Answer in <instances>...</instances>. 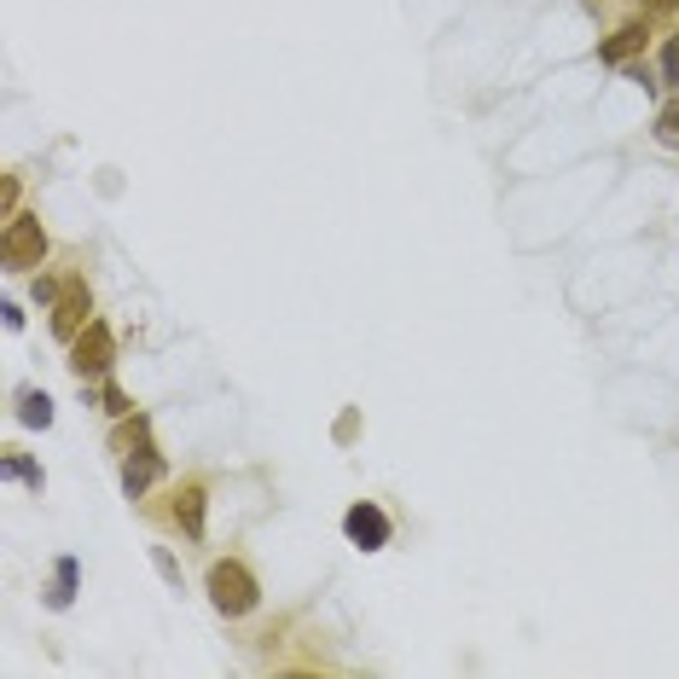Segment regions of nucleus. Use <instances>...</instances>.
<instances>
[{
	"label": "nucleus",
	"instance_id": "nucleus-7",
	"mask_svg": "<svg viewBox=\"0 0 679 679\" xmlns=\"http://www.w3.org/2000/svg\"><path fill=\"white\" fill-rule=\"evenodd\" d=\"M639 47H644V24H621L616 36L599 47V59H604V64H627V59L639 53Z\"/></svg>",
	"mask_w": 679,
	"mask_h": 679
},
{
	"label": "nucleus",
	"instance_id": "nucleus-13",
	"mask_svg": "<svg viewBox=\"0 0 679 679\" xmlns=\"http://www.w3.org/2000/svg\"><path fill=\"white\" fill-rule=\"evenodd\" d=\"M662 81L679 88V36H668V47H662Z\"/></svg>",
	"mask_w": 679,
	"mask_h": 679
},
{
	"label": "nucleus",
	"instance_id": "nucleus-15",
	"mask_svg": "<svg viewBox=\"0 0 679 679\" xmlns=\"http://www.w3.org/2000/svg\"><path fill=\"white\" fill-rule=\"evenodd\" d=\"M158 569H163V581L180 587V569H175V557H168V552H158Z\"/></svg>",
	"mask_w": 679,
	"mask_h": 679
},
{
	"label": "nucleus",
	"instance_id": "nucleus-4",
	"mask_svg": "<svg viewBox=\"0 0 679 679\" xmlns=\"http://www.w3.org/2000/svg\"><path fill=\"white\" fill-rule=\"evenodd\" d=\"M88 314H93L88 285H81V279H64V285H59V302H53V331H59V337H81V331L93 326Z\"/></svg>",
	"mask_w": 679,
	"mask_h": 679
},
{
	"label": "nucleus",
	"instance_id": "nucleus-16",
	"mask_svg": "<svg viewBox=\"0 0 679 679\" xmlns=\"http://www.w3.org/2000/svg\"><path fill=\"white\" fill-rule=\"evenodd\" d=\"M644 7H651V12H674L679 0H644Z\"/></svg>",
	"mask_w": 679,
	"mask_h": 679
},
{
	"label": "nucleus",
	"instance_id": "nucleus-2",
	"mask_svg": "<svg viewBox=\"0 0 679 679\" xmlns=\"http://www.w3.org/2000/svg\"><path fill=\"white\" fill-rule=\"evenodd\" d=\"M71 372H76V378H105V372H111V326H105V319H93V326L76 337Z\"/></svg>",
	"mask_w": 679,
	"mask_h": 679
},
{
	"label": "nucleus",
	"instance_id": "nucleus-1",
	"mask_svg": "<svg viewBox=\"0 0 679 679\" xmlns=\"http://www.w3.org/2000/svg\"><path fill=\"white\" fill-rule=\"evenodd\" d=\"M210 599H215L221 616H250L256 599H262V587H256V575H250L239 557H227V564L210 569Z\"/></svg>",
	"mask_w": 679,
	"mask_h": 679
},
{
	"label": "nucleus",
	"instance_id": "nucleus-9",
	"mask_svg": "<svg viewBox=\"0 0 679 679\" xmlns=\"http://www.w3.org/2000/svg\"><path fill=\"white\" fill-rule=\"evenodd\" d=\"M76 557H59V569H53V592H47V604L53 609H71V599H76Z\"/></svg>",
	"mask_w": 679,
	"mask_h": 679
},
{
	"label": "nucleus",
	"instance_id": "nucleus-10",
	"mask_svg": "<svg viewBox=\"0 0 679 679\" xmlns=\"http://www.w3.org/2000/svg\"><path fill=\"white\" fill-rule=\"evenodd\" d=\"M18 418L29 424V430H47V424H53V401H47L41 389H24V395H18Z\"/></svg>",
	"mask_w": 679,
	"mask_h": 679
},
{
	"label": "nucleus",
	"instance_id": "nucleus-5",
	"mask_svg": "<svg viewBox=\"0 0 679 679\" xmlns=\"http://www.w3.org/2000/svg\"><path fill=\"white\" fill-rule=\"evenodd\" d=\"M343 535H349L361 552H378V546H389V517H383L372 500H361V505H349V517H343Z\"/></svg>",
	"mask_w": 679,
	"mask_h": 679
},
{
	"label": "nucleus",
	"instance_id": "nucleus-6",
	"mask_svg": "<svg viewBox=\"0 0 679 679\" xmlns=\"http://www.w3.org/2000/svg\"><path fill=\"white\" fill-rule=\"evenodd\" d=\"M158 477H163V460L146 448V441H140V453H134V460L123 465V494H128V500H140V494H146V488L158 482Z\"/></svg>",
	"mask_w": 679,
	"mask_h": 679
},
{
	"label": "nucleus",
	"instance_id": "nucleus-12",
	"mask_svg": "<svg viewBox=\"0 0 679 679\" xmlns=\"http://www.w3.org/2000/svg\"><path fill=\"white\" fill-rule=\"evenodd\" d=\"M7 477H12V482H29V488H36V494H41V470L29 465L24 453H7Z\"/></svg>",
	"mask_w": 679,
	"mask_h": 679
},
{
	"label": "nucleus",
	"instance_id": "nucleus-8",
	"mask_svg": "<svg viewBox=\"0 0 679 679\" xmlns=\"http://www.w3.org/2000/svg\"><path fill=\"white\" fill-rule=\"evenodd\" d=\"M175 523H180V529H186V535H192V540L203 535V488H198V482H186V488H180V505H175Z\"/></svg>",
	"mask_w": 679,
	"mask_h": 679
},
{
	"label": "nucleus",
	"instance_id": "nucleus-3",
	"mask_svg": "<svg viewBox=\"0 0 679 679\" xmlns=\"http://www.w3.org/2000/svg\"><path fill=\"white\" fill-rule=\"evenodd\" d=\"M47 239H41V221H7V239H0V262L7 267H41Z\"/></svg>",
	"mask_w": 679,
	"mask_h": 679
},
{
	"label": "nucleus",
	"instance_id": "nucleus-11",
	"mask_svg": "<svg viewBox=\"0 0 679 679\" xmlns=\"http://www.w3.org/2000/svg\"><path fill=\"white\" fill-rule=\"evenodd\" d=\"M656 140L668 151H679V99H668V105L656 111Z\"/></svg>",
	"mask_w": 679,
	"mask_h": 679
},
{
	"label": "nucleus",
	"instance_id": "nucleus-14",
	"mask_svg": "<svg viewBox=\"0 0 679 679\" xmlns=\"http://www.w3.org/2000/svg\"><path fill=\"white\" fill-rule=\"evenodd\" d=\"M105 406H111V413H116V418H123V413H128V395H123V389H116V383H111V389H105Z\"/></svg>",
	"mask_w": 679,
	"mask_h": 679
}]
</instances>
